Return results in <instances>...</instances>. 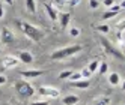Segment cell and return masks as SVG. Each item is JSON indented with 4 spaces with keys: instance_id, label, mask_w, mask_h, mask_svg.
<instances>
[{
    "instance_id": "cell-31",
    "label": "cell",
    "mask_w": 125,
    "mask_h": 105,
    "mask_svg": "<svg viewBox=\"0 0 125 105\" xmlns=\"http://www.w3.org/2000/svg\"><path fill=\"white\" fill-rule=\"evenodd\" d=\"M2 17H3V6L0 5V20H2Z\"/></svg>"
},
{
    "instance_id": "cell-14",
    "label": "cell",
    "mask_w": 125,
    "mask_h": 105,
    "mask_svg": "<svg viewBox=\"0 0 125 105\" xmlns=\"http://www.w3.org/2000/svg\"><path fill=\"white\" fill-rule=\"evenodd\" d=\"M109 83L112 84V86H121L122 83H121V75L118 74V72H112L110 75H109Z\"/></svg>"
},
{
    "instance_id": "cell-18",
    "label": "cell",
    "mask_w": 125,
    "mask_h": 105,
    "mask_svg": "<svg viewBox=\"0 0 125 105\" xmlns=\"http://www.w3.org/2000/svg\"><path fill=\"white\" fill-rule=\"evenodd\" d=\"M110 104H112L110 98H100L94 102V105H110Z\"/></svg>"
},
{
    "instance_id": "cell-10",
    "label": "cell",
    "mask_w": 125,
    "mask_h": 105,
    "mask_svg": "<svg viewBox=\"0 0 125 105\" xmlns=\"http://www.w3.org/2000/svg\"><path fill=\"white\" fill-rule=\"evenodd\" d=\"M44 8H45V12H47V15H48V18L53 20V21H57L59 14H57V11H56V8H53L50 3H44Z\"/></svg>"
},
{
    "instance_id": "cell-22",
    "label": "cell",
    "mask_w": 125,
    "mask_h": 105,
    "mask_svg": "<svg viewBox=\"0 0 125 105\" xmlns=\"http://www.w3.org/2000/svg\"><path fill=\"white\" fill-rule=\"evenodd\" d=\"M69 80L71 81H78V80H83V77H82V74H80V72H73V74H71V77H69Z\"/></svg>"
},
{
    "instance_id": "cell-12",
    "label": "cell",
    "mask_w": 125,
    "mask_h": 105,
    "mask_svg": "<svg viewBox=\"0 0 125 105\" xmlns=\"http://www.w3.org/2000/svg\"><path fill=\"white\" fill-rule=\"evenodd\" d=\"M71 86L73 87H77V89H82V90H86L91 87V81L89 80H78V81H71Z\"/></svg>"
},
{
    "instance_id": "cell-25",
    "label": "cell",
    "mask_w": 125,
    "mask_h": 105,
    "mask_svg": "<svg viewBox=\"0 0 125 105\" xmlns=\"http://www.w3.org/2000/svg\"><path fill=\"white\" fill-rule=\"evenodd\" d=\"M118 41H119L121 47H122V45H124V30H119V32H118Z\"/></svg>"
},
{
    "instance_id": "cell-23",
    "label": "cell",
    "mask_w": 125,
    "mask_h": 105,
    "mask_svg": "<svg viewBox=\"0 0 125 105\" xmlns=\"http://www.w3.org/2000/svg\"><path fill=\"white\" fill-rule=\"evenodd\" d=\"M71 74H73V71H62L59 74V78H60V80H66V78L71 77Z\"/></svg>"
},
{
    "instance_id": "cell-27",
    "label": "cell",
    "mask_w": 125,
    "mask_h": 105,
    "mask_svg": "<svg viewBox=\"0 0 125 105\" xmlns=\"http://www.w3.org/2000/svg\"><path fill=\"white\" fill-rule=\"evenodd\" d=\"M30 105H50V102H48V101H35V102H32Z\"/></svg>"
},
{
    "instance_id": "cell-9",
    "label": "cell",
    "mask_w": 125,
    "mask_h": 105,
    "mask_svg": "<svg viewBox=\"0 0 125 105\" xmlns=\"http://www.w3.org/2000/svg\"><path fill=\"white\" fill-rule=\"evenodd\" d=\"M44 74V71H41V69H27V71H21L20 75L24 77V78H38Z\"/></svg>"
},
{
    "instance_id": "cell-24",
    "label": "cell",
    "mask_w": 125,
    "mask_h": 105,
    "mask_svg": "<svg viewBox=\"0 0 125 105\" xmlns=\"http://www.w3.org/2000/svg\"><path fill=\"white\" fill-rule=\"evenodd\" d=\"M80 74H82V77H83V78H89V77L92 75V74H91V71L87 69V66H86L84 69H82V71H80Z\"/></svg>"
},
{
    "instance_id": "cell-1",
    "label": "cell",
    "mask_w": 125,
    "mask_h": 105,
    "mask_svg": "<svg viewBox=\"0 0 125 105\" xmlns=\"http://www.w3.org/2000/svg\"><path fill=\"white\" fill-rule=\"evenodd\" d=\"M83 50L82 45H69V47H65V48H60V50H56V51H53L51 54H50V59L51 60H63V59H69V57H73L75 56L77 52H80Z\"/></svg>"
},
{
    "instance_id": "cell-17",
    "label": "cell",
    "mask_w": 125,
    "mask_h": 105,
    "mask_svg": "<svg viewBox=\"0 0 125 105\" xmlns=\"http://www.w3.org/2000/svg\"><path fill=\"white\" fill-rule=\"evenodd\" d=\"M98 65H100V62H98V60H92V62L87 65V69L91 71V74L96 72V69H98Z\"/></svg>"
},
{
    "instance_id": "cell-20",
    "label": "cell",
    "mask_w": 125,
    "mask_h": 105,
    "mask_svg": "<svg viewBox=\"0 0 125 105\" xmlns=\"http://www.w3.org/2000/svg\"><path fill=\"white\" fill-rule=\"evenodd\" d=\"M100 6H101L100 0H89V8H91V9H98Z\"/></svg>"
},
{
    "instance_id": "cell-2",
    "label": "cell",
    "mask_w": 125,
    "mask_h": 105,
    "mask_svg": "<svg viewBox=\"0 0 125 105\" xmlns=\"http://www.w3.org/2000/svg\"><path fill=\"white\" fill-rule=\"evenodd\" d=\"M20 30L27 36L29 39L35 41V42H41L44 39V32L41 29H38L36 26H33L30 23H21L20 24Z\"/></svg>"
},
{
    "instance_id": "cell-33",
    "label": "cell",
    "mask_w": 125,
    "mask_h": 105,
    "mask_svg": "<svg viewBox=\"0 0 125 105\" xmlns=\"http://www.w3.org/2000/svg\"><path fill=\"white\" fill-rule=\"evenodd\" d=\"M0 52H2V50H0Z\"/></svg>"
},
{
    "instance_id": "cell-26",
    "label": "cell",
    "mask_w": 125,
    "mask_h": 105,
    "mask_svg": "<svg viewBox=\"0 0 125 105\" xmlns=\"http://www.w3.org/2000/svg\"><path fill=\"white\" fill-rule=\"evenodd\" d=\"M54 5L57 8H63V6H66V2L65 0H54Z\"/></svg>"
},
{
    "instance_id": "cell-21",
    "label": "cell",
    "mask_w": 125,
    "mask_h": 105,
    "mask_svg": "<svg viewBox=\"0 0 125 105\" xmlns=\"http://www.w3.org/2000/svg\"><path fill=\"white\" fill-rule=\"evenodd\" d=\"M69 36H71V38H78V36H80V29H78V27L69 29Z\"/></svg>"
},
{
    "instance_id": "cell-5",
    "label": "cell",
    "mask_w": 125,
    "mask_h": 105,
    "mask_svg": "<svg viewBox=\"0 0 125 105\" xmlns=\"http://www.w3.org/2000/svg\"><path fill=\"white\" fill-rule=\"evenodd\" d=\"M38 93L41 96H47V98H51V99H56L60 96V90L51 86H41L38 89Z\"/></svg>"
},
{
    "instance_id": "cell-32",
    "label": "cell",
    "mask_w": 125,
    "mask_h": 105,
    "mask_svg": "<svg viewBox=\"0 0 125 105\" xmlns=\"http://www.w3.org/2000/svg\"><path fill=\"white\" fill-rule=\"evenodd\" d=\"M3 2H5L6 5H12V3H14V0H3Z\"/></svg>"
},
{
    "instance_id": "cell-19",
    "label": "cell",
    "mask_w": 125,
    "mask_h": 105,
    "mask_svg": "<svg viewBox=\"0 0 125 105\" xmlns=\"http://www.w3.org/2000/svg\"><path fill=\"white\" fill-rule=\"evenodd\" d=\"M96 30L100 32V33H104V35H107V33L110 32V27H109L107 24H100V26L96 27Z\"/></svg>"
},
{
    "instance_id": "cell-6",
    "label": "cell",
    "mask_w": 125,
    "mask_h": 105,
    "mask_svg": "<svg viewBox=\"0 0 125 105\" xmlns=\"http://www.w3.org/2000/svg\"><path fill=\"white\" fill-rule=\"evenodd\" d=\"M0 42L5 44V45H11V44L15 42V35L11 29L8 27H2L0 30Z\"/></svg>"
},
{
    "instance_id": "cell-16",
    "label": "cell",
    "mask_w": 125,
    "mask_h": 105,
    "mask_svg": "<svg viewBox=\"0 0 125 105\" xmlns=\"http://www.w3.org/2000/svg\"><path fill=\"white\" fill-rule=\"evenodd\" d=\"M96 72H100L101 75L107 74V72H109V65H107L105 62H101L100 65H98V69H96Z\"/></svg>"
},
{
    "instance_id": "cell-13",
    "label": "cell",
    "mask_w": 125,
    "mask_h": 105,
    "mask_svg": "<svg viewBox=\"0 0 125 105\" xmlns=\"http://www.w3.org/2000/svg\"><path fill=\"white\" fill-rule=\"evenodd\" d=\"M78 101H80L78 96H75V95H68V96H65V98L62 99L63 105H77Z\"/></svg>"
},
{
    "instance_id": "cell-30",
    "label": "cell",
    "mask_w": 125,
    "mask_h": 105,
    "mask_svg": "<svg viewBox=\"0 0 125 105\" xmlns=\"http://www.w3.org/2000/svg\"><path fill=\"white\" fill-rule=\"evenodd\" d=\"M5 83H6V77L5 75H0V86L5 84Z\"/></svg>"
},
{
    "instance_id": "cell-29",
    "label": "cell",
    "mask_w": 125,
    "mask_h": 105,
    "mask_svg": "<svg viewBox=\"0 0 125 105\" xmlns=\"http://www.w3.org/2000/svg\"><path fill=\"white\" fill-rule=\"evenodd\" d=\"M103 5L105 8H110L112 5H115V0H103Z\"/></svg>"
},
{
    "instance_id": "cell-34",
    "label": "cell",
    "mask_w": 125,
    "mask_h": 105,
    "mask_svg": "<svg viewBox=\"0 0 125 105\" xmlns=\"http://www.w3.org/2000/svg\"><path fill=\"white\" fill-rule=\"evenodd\" d=\"M65 2H68V0H65Z\"/></svg>"
},
{
    "instance_id": "cell-28",
    "label": "cell",
    "mask_w": 125,
    "mask_h": 105,
    "mask_svg": "<svg viewBox=\"0 0 125 105\" xmlns=\"http://www.w3.org/2000/svg\"><path fill=\"white\" fill-rule=\"evenodd\" d=\"M80 2H82V0H68L66 5H68V6H77Z\"/></svg>"
},
{
    "instance_id": "cell-15",
    "label": "cell",
    "mask_w": 125,
    "mask_h": 105,
    "mask_svg": "<svg viewBox=\"0 0 125 105\" xmlns=\"http://www.w3.org/2000/svg\"><path fill=\"white\" fill-rule=\"evenodd\" d=\"M26 9L30 14H36L38 8H36V0H26Z\"/></svg>"
},
{
    "instance_id": "cell-8",
    "label": "cell",
    "mask_w": 125,
    "mask_h": 105,
    "mask_svg": "<svg viewBox=\"0 0 125 105\" xmlns=\"http://www.w3.org/2000/svg\"><path fill=\"white\" fill-rule=\"evenodd\" d=\"M17 59L20 60V63H24V65H30L33 62V56L29 51H18L17 52Z\"/></svg>"
},
{
    "instance_id": "cell-3",
    "label": "cell",
    "mask_w": 125,
    "mask_h": 105,
    "mask_svg": "<svg viewBox=\"0 0 125 105\" xmlns=\"http://www.w3.org/2000/svg\"><path fill=\"white\" fill-rule=\"evenodd\" d=\"M14 89L17 90V93L20 96H23V98H30V96H33V93H35L33 86L26 80H17L14 83Z\"/></svg>"
},
{
    "instance_id": "cell-11",
    "label": "cell",
    "mask_w": 125,
    "mask_h": 105,
    "mask_svg": "<svg viewBox=\"0 0 125 105\" xmlns=\"http://www.w3.org/2000/svg\"><path fill=\"white\" fill-rule=\"evenodd\" d=\"M57 20L60 21V27H62V29H66L68 24H69V21H71V14H69V12H62V14L59 15Z\"/></svg>"
},
{
    "instance_id": "cell-4",
    "label": "cell",
    "mask_w": 125,
    "mask_h": 105,
    "mask_svg": "<svg viewBox=\"0 0 125 105\" xmlns=\"http://www.w3.org/2000/svg\"><path fill=\"white\" fill-rule=\"evenodd\" d=\"M100 42H101V45H103V48H104V51L107 52V54H110L112 57H116V59H119V60H124V52L119 48H116L109 39H105L104 36H101Z\"/></svg>"
},
{
    "instance_id": "cell-7",
    "label": "cell",
    "mask_w": 125,
    "mask_h": 105,
    "mask_svg": "<svg viewBox=\"0 0 125 105\" xmlns=\"http://www.w3.org/2000/svg\"><path fill=\"white\" fill-rule=\"evenodd\" d=\"M2 65H3V68H6V69H12V68H15V66L20 65V60L17 59V56L8 54V56H5V57L2 59Z\"/></svg>"
}]
</instances>
